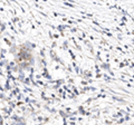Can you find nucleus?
Instances as JSON below:
<instances>
[{
	"label": "nucleus",
	"mask_w": 134,
	"mask_h": 125,
	"mask_svg": "<svg viewBox=\"0 0 134 125\" xmlns=\"http://www.w3.org/2000/svg\"><path fill=\"white\" fill-rule=\"evenodd\" d=\"M0 125H2V120H1V116H0Z\"/></svg>",
	"instance_id": "1"
}]
</instances>
